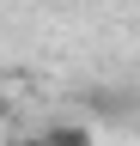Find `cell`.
<instances>
[{"label":"cell","mask_w":140,"mask_h":146,"mask_svg":"<svg viewBox=\"0 0 140 146\" xmlns=\"http://www.w3.org/2000/svg\"><path fill=\"white\" fill-rule=\"evenodd\" d=\"M37 146H98V134H92L85 122H49Z\"/></svg>","instance_id":"6da1fadb"}]
</instances>
